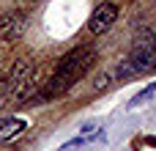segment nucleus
Segmentation results:
<instances>
[{
    "label": "nucleus",
    "instance_id": "f257e3e1",
    "mask_svg": "<svg viewBox=\"0 0 156 151\" xmlns=\"http://www.w3.org/2000/svg\"><path fill=\"white\" fill-rule=\"evenodd\" d=\"M93 58H96V52H93L90 47H77V50H71L69 55H63L60 63L55 66V74H52V80H49V85H47V91H44L41 99H49V96H58V94L69 91V88L90 69Z\"/></svg>",
    "mask_w": 156,
    "mask_h": 151
},
{
    "label": "nucleus",
    "instance_id": "f03ea898",
    "mask_svg": "<svg viewBox=\"0 0 156 151\" xmlns=\"http://www.w3.org/2000/svg\"><path fill=\"white\" fill-rule=\"evenodd\" d=\"M156 66V33L154 30H145L134 39V47L126 58V63L118 69L121 77H129V74H137V72H145Z\"/></svg>",
    "mask_w": 156,
    "mask_h": 151
},
{
    "label": "nucleus",
    "instance_id": "7ed1b4c3",
    "mask_svg": "<svg viewBox=\"0 0 156 151\" xmlns=\"http://www.w3.org/2000/svg\"><path fill=\"white\" fill-rule=\"evenodd\" d=\"M30 72H33V66H30L27 61H19V63L11 69V74L0 80V107H3L8 99H14V94L19 91V85L25 83V77H27Z\"/></svg>",
    "mask_w": 156,
    "mask_h": 151
},
{
    "label": "nucleus",
    "instance_id": "20e7f679",
    "mask_svg": "<svg viewBox=\"0 0 156 151\" xmlns=\"http://www.w3.org/2000/svg\"><path fill=\"white\" fill-rule=\"evenodd\" d=\"M115 19H118V6L115 3H99V8L88 19V28H90V33L101 36V33H107L115 25Z\"/></svg>",
    "mask_w": 156,
    "mask_h": 151
},
{
    "label": "nucleus",
    "instance_id": "39448f33",
    "mask_svg": "<svg viewBox=\"0 0 156 151\" xmlns=\"http://www.w3.org/2000/svg\"><path fill=\"white\" fill-rule=\"evenodd\" d=\"M27 19L22 11H11V14H3L0 17V36L3 39H19L22 30H25Z\"/></svg>",
    "mask_w": 156,
    "mask_h": 151
},
{
    "label": "nucleus",
    "instance_id": "423d86ee",
    "mask_svg": "<svg viewBox=\"0 0 156 151\" xmlns=\"http://www.w3.org/2000/svg\"><path fill=\"white\" fill-rule=\"evenodd\" d=\"M22 132H25V121L22 118H0V143L22 135Z\"/></svg>",
    "mask_w": 156,
    "mask_h": 151
},
{
    "label": "nucleus",
    "instance_id": "0eeeda50",
    "mask_svg": "<svg viewBox=\"0 0 156 151\" xmlns=\"http://www.w3.org/2000/svg\"><path fill=\"white\" fill-rule=\"evenodd\" d=\"M85 143V138H77V140H71V143H66L63 149H58V151H80V146Z\"/></svg>",
    "mask_w": 156,
    "mask_h": 151
},
{
    "label": "nucleus",
    "instance_id": "6e6552de",
    "mask_svg": "<svg viewBox=\"0 0 156 151\" xmlns=\"http://www.w3.org/2000/svg\"><path fill=\"white\" fill-rule=\"evenodd\" d=\"M156 91V83H151V85H148V88H145V91H143V94H140V96H137V99H134V105H137V102H143V99H145V96H151V94H154Z\"/></svg>",
    "mask_w": 156,
    "mask_h": 151
}]
</instances>
